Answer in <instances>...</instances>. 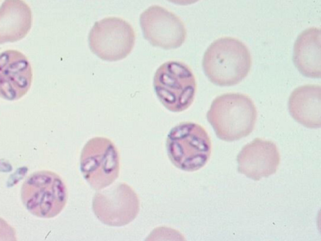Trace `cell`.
<instances>
[{
	"mask_svg": "<svg viewBox=\"0 0 321 241\" xmlns=\"http://www.w3.org/2000/svg\"><path fill=\"white\" fill-rule=\"evenodd\" d=\"M252 65L249 49L235 38L224 37L213 42L203 56L204 73L213 83L230 86L241 82L248 75Z\"/></svg>",
	"mask_w": 321,
	"mask_h": 241,
	"instance_id": "obj_1",
	"label": "cell"
},
{
	"mask_svg": "<svg viewBox=\"0 0 321 241\" xmlns=\"http://www.w3.org/2000/svg\"><path fill=\"white\" fill-rule=\"evenodd\" d=\"M255 106L247 95L227 93L215 98L206 115L218 138L226 142L239 140L253 131L257 120Z\"/></svg>",
	"mask_w": 321,
	"mask_h": 241,
	"instance_id": "obj_2",
	"label": "cell"
},
{
	"mask_svg": "<svg viewBox=\"0 0 321 241\" xmlns=\"http://www.w3.org/2000/svg\"><path fill=\"white\" fill-rule=\"evenodd\" d=\"M168 157L177 168L187 171L197 170L204 167L210 158L212 143L203 126L185 122L173 128L167 140Z\"/></svg>",
	"mask_w": 321,
	"mask_h": 241,
	"instance_id": "obj_3",
	"label": "cell"
},
{
	"mask_svg": "<svg viewBox=\"0 0 321 241\" xmlns=\"http://www.w3.org/2000/svg\"><path fill=\"white\" fill-rule=\"evenodd\" d=\"M154 85L161 103L174 112L188 109L193 102L197 90L196 78L191 68L177 61L166 62L158 67Z\"/></svg>",
	"mask_w": 321,
	"mask_h": 241,
	"instance_id": "obj_4",
	"label": "cell"
},
{
	"mask_svg": "<svg viewBox=\"0 0 321 241\" xmlns=\"http://www.w3.org/2000/svg\"><path fill=\"white\" fill-rule=\"evenodd\" d=\"M80 170L93 189L108 187L118 178L120 158L114 143L107 138L93 137L86 143L80 157Z\"/></svg>",
	"mask_w": 321,
	"mask_h": 241,
	"instance_id": "obj_5",
	"label": "cell"
},
{
	"mask_svg": "<svg viewBox=\"0 0 321 241\" xmlns=\"http://www.w3.org/2000/svg\"><path fill=\"white\" fill-rule=\"evenodd\" d=\"M88 40L93 52L103 60L114 61L125 58L131 52L135 35L128 22L120 18L110 17L95 23Z\"/></svg>",
	"mask_w": 321,
	"mask_h": 241,
	"instance_id": "obj_6",
	"label": "cell"
},
{
	"mask_svg": "<svg viewBox=\"0 0 321 241\" xmlns=\"http://www.w3.org/2000/svg\"><path fill=\"white\" fill-rule=\"evenodd\" d=\"M98 191L92 199V209L101 222L119 227L128 224L135 218L139 211V201L128 185L119 183Z\"/></svg>",
	"mask_w": 321,
	"mask_h": 241,
	"instance_id": "obj_7",
	"label": "cell"
},
{
	"mask_svg": "<svg viewBox=\"0 0 321 241\" xmlns=\"http://www.w3.org/2000/svg\"><path fill=\"white\" fill-rule=\"evenodd\" d=\"M139 21L145 38L153 46L173 49L185 41L187 30L182 20L161 6L148 8L140 14Z\"/></svg>",
	"mask_w": 321,
	"mask_h": 241,
	"instance_id": "obj_8",
	"label": "cell"
},
{
	"mask_svg": "<svg viewBox=\"0 0 321 241\" xmlns=\"http://www.w3.org/2000/svg\"><path fill=\"white\" fill-rule=\"evenodd\" d=\"M32 70L27 57L16 50L8 49L1 53V95L9 100L18 99L30 88Z\"/></svg>",
	"mask_w": 321,
	"mask_h": 241,
	"instance_id": "obj_9",
	"label": "cell"
},
{
	"mask_svg": "<svg viewBox=\"0 0 321 241\" xmlns=\"http://www.w3.org/2000/svg\"><path fill=\"white\" fill-rule=\"evenodd\" d=\"M280 161L276 144L259 138L245 145L237 157L238 171L255 180L275 174Z\"/></svg>",
	"mask_w": 321,
	"mask_h": 241,
	"instance_id": "obj_10",
	"label": "cell"
},
{
	"mask_svg": "<svg viewBox=\"0 0 321 241\" xmlns=\"http://www.w3.org/2000/svg\"><path fill=\"white\" fill-rule=\"evenodd\" d=\"M289 112L297 122L310 128L321 126V87L307 84L295 89L288 101Z\"/></svg>",
	"mask_w": 321,
	"mask_h": 241,
	"instance_id": "obj_11",
	"label": "cell"
},
{
	"mask_svg": "<svg viewBox=\"0 0 321 241\" xmlns=\"http://www.w3.org/2000/svg\"><path fill=\"white\" fill-rule=\"evenodd\" d=\"M32 22L31 8L24 1H4L0 8V44L24 38L30 31Z\"/></svg>",
	"mask_w": 321,
	"mask_h": 241,
	"instance_id": "obj_12",
	"label": "cell"
},
{
	"mask_svg": "<svg viewBox=\"0 0 321 241\" xmlns=\"http://www.w3.org/2000/svg\"><path fill=\"white\" fill-rule=\"evenodd\" d=\"M321 29L311 27L302 32L294 45L293 60L299 72L310 78L321 77Z\"/></svg>",
	"mask_w": 321,
	"mask_h": 241,
	"instance_id": "obj_13",
	"label": "cell"
},
{
	"mask_svg": "<svg viewBox=\"0 0 321 241\" xmlns=\"http://www.w3.org/2000/svg\"><path fill=\"white\" fill-rule=\"evenodd\" d=\"M57 175L56 174L50 171H39L30 175L24 183L37 188L48 186L52 184Z\"/></svg>",
	"mask_w": 321,
	"mask_h": 241,
	"instance_id": "obj_14",
	"label": "cell"
},
{
	"mask_svg": "<svg viewBox=\"0 0 321 241\" xmlns=\"http://www.w3.org/2000/svg\"><path fill=\"white\" fill-rule=\"evenodd\" d=\"M51 189L57 201L64 207L67 199V190L65 184L58 175L56 176L53 181Z\"/></svg>",
	"mask_w": 321,
	"mask_h": 241,
	"instance_id": "obj_15",
	"label": "cell"
}]
</instances>
